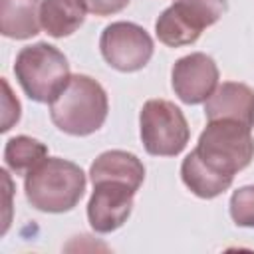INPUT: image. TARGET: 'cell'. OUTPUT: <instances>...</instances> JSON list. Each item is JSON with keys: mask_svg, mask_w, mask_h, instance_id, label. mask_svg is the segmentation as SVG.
Listing matches in <instances>:
<instances>
[{"mask_svg": "<svg viewBox=\"0 0 254 254\" xmlns=\"http://www.w3.org/2000/svg\"><path fill=\"white\" fill-rule=\"evenodd\" d=\"M192 157L212 175L232 183L254 159L252 129L230 119H212L198 135Z\"/></svg>", "mask_w": 254, "mask_h": 254, "instance_id": "obj_1", "label": "cell"}, {"mask_svg": "<svg viewBox=\"0 0 254 254\" xmlns=\"http://www.w3.org/2000/svg\"><path fill=\"white\" fill-rule=\"evenodd\" d=\"M109 101L99 81L75 73L65 87L50 101L52 123L73 137H85L99 131L107 119Z\"/></svg>", "mask_w": 254, "mask_h": 254, "instance_id": "obj_2", "label": "cell"}, {"mask_svg": "<svg viewBox=\"0 0 254 254\" xmlns=\"http://www.w3.org/2000/svg\"><path fill=\"white\" fill-rule=\"evenodd\" d=\"M85 185V173L79 165L62 157H46L26 175L24 192L36 210L60 214L77 206Z\"/></svg>", "mask_w": 254, "mask_h": 254, "instance_id": "obj_3", "label": "cell"}, {"mask_svg": "<svg viewBox=\"0 0 254 254\" xmlns=\"http://www.w3.org/2000/svg\"><path fill=\"white\" fill-rule=\"evenodd\" d=\"M14 73L24 93L36 103H50L71 77L67 58L46 42L22 48L14 62Z\"/></svg>", "mask_w": 254, "mask_h": 254, "instance_id": "obj_4", "label": "cell"}, {"mask_svg": "<svg viewBox=\"0 0 254 254\" xmlns=\"http://www.w3.org/2000/svg\"><path fill=\"white\" fill-rule=\"evenodd\" d=\"M226 8V0H175L157 18L155 34L169 48L190 46L200 38L204 28L224 16Z\"/></svg>", "mask_w": 254, "mask_h": 254, "instance_id": "obj_5", "label": "cell"}, {"mask_svg": "<svg viewBox=\"0 0 254 254\" xmlns=\"http://www.w3.org/2000/svg\"><path fill=\"white\" fill-rule=\"evenodd\" d=\"M139 135L153 157H177L185 151L190 129L183 111L169 99H149L139 113Z\"/></svg>", "mask_w": 254, "mask_h": 254, "instance_id": "obj_6", "label": "cell"}, {"mask_svg": "<svg viewBox=\"0 0 254 254\" xmlns=\"http://www.w3.org/2000/svg\"><path fill=\"white\" fill-rule=\"evenodd\" d=\"M153 38L133 22H111L99 36L103 60L117 71L131 73L143 69L153 58Z\"/></svg>", "mask_w": 254, "mask_h": 254, "instance_id": "obj_7", "label": "cell"}, {"mask_svg": "<svg viewBox=\"0 0 254 254\" xmlns=\"http://www.w3.org/2000/svg\"><path fill=\"white\" fill-rule=\"evenodd\" d=\"M218 77L220 73L216 62L202 52L179 58L171 69L173 91L187 105L204 103L218 87Z\"/></svg>", "mask_w": 254, "mask_h": 254, "instance_id": "obj_8", "label": "cell"}, {"mask_svg": "<svg viewBox=\"0 0 254 254\" xmlns=\"http://www.w3.org/2000/svg\"><path fill=\"white\" fill-rule=\"evenodd\" d=\"M135 189L117 181L93 183V192L87 202L89 226L99 234H109L121 228L133 210Z\"/></svg>", "mask_w": 254, "mask_h": 254, "instance_id": "obj_9", "label": "cell"}, {"mask_svg": "<svg viewBox=\"0 0 254 254\" xmlns=\"http://www.w3.org/2000/svg\"><path fill=\"white\" fill-rule=\"evenodd\" d=\"M204 115L212 119H230L254 127V91L246 83L222 81L204 101Z\"/></svg>", "mask_w": 254, "mask_h": 254, "instance_id": "obj_10", "label": "cell"}, {"mask_svg": "<svg viewBox=\"0 0 254 254\" xmlns=\"http://www.w3.org/2000/svg\"><path fill=\"white\" fill-rule=\"evenodd\" d=\"M89 179L91 183L99 181H117L125 183L131 189L139 190V187L145 181V165L141 159L129 151L111 149L103 151L89 167Z\"/></svg>", "mask_w": 254, "mask_h": 254, "instance_id": "obj_11", "label": "cell"}, {"mask_svg": "<svg viewBox=\"0 0 254 254\" xmlns=\"http://www.w3.org/2000/svg\"><path fill=\"white\" fill-rule=\"evenodd\" d=\"M42 0H0V32L12 40H28L40 34Z\"/></svg>", "mask_w": 254, "mask_h": 254, "instance_id": "obj_12", "label": "cell"}, {"mask_svg": "<svg viewBox=\"0 0 254 254\" xmlns=\"http://www.w3.org/2000/svg\"><path fill=\"white\" fill-rule=\"evenodd\" d=\"M85 12L81 0H42L40 24L48 36L65 38L85 22Z\"/></svg>", "mask_w": 254, "mask_h": 254, "instance_id": "obj_13", "label": "cell"}, {"mask_svg": "<svg viewBox=\"0 0 254 254\" xmlns=\"http://www.w3.org/2000/svg\"><path fill=\"white\" fill-rule=\"evenodd\" d=\"M48 157V147L28 135H16L6 141L4 147V163L16 175H28L34 167H38Z\"/></svg>", "mask_w": 254, "mask_h": 254, "instance_id": "obj_14", "label": "cell"}, {"mask_svg": "<svg viewBox=\"0 0 254 254\" xmlns=\"http://www.w3.org/2000/svg\"><path fill=\"white\" fill-rule=\"evenodd\" d=\"M228 208L236 226L254 228V185L236 189L230 196Z\"/></svg>", "mask_w": 254, "mask_h": 254, "instance_id": "obj_15", "label": "cell"}, {"mask_svg": "<svg viewBox=\"0 0 254 254\" xmlns=\"http://www.w3.org/2000/svg\"><path fill=\"white\" fill-rule=\"evenodd\" d=\"M2 85H4V97H2V133H6V131H10L12 129V125H16L18 121H20V111H22V107H20V101L16 99V95H12V89H10V85H8V81L2 77Z\"/></svg>", "mask_w": 254, "mask_h": 254, "instance_id": "obj_16", "label": "cell"}, {"mask_svg": "<svg viewBox=\"0 0 254 254\" xmlns=\"http://www.w3.org/2000/svg\"><path fill=\"white\" fill-rule=\"evenodd\" d=\"M85 10L95 16H111L127 8L129 0H81Z\"/></svg>", "mask_w": 254, "mask_h": 254, "instance_id": "obj_17", "label": "cell"}]
</instances>
